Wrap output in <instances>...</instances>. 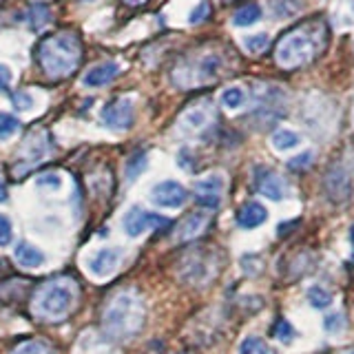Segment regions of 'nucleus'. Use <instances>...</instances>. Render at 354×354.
Returning <instances> with one entry per match:
<instances>
[{
  "mask_svg": "<svg viewBox=\"0 0 354 354\" xmlns=\"http://www.w3.org/2000/svg\"><path fill=\"white\" fill-rule=\"evenodd\" d=\"M328 40V29L324 22H306L292 27L279 38L274 47V62L286 71L301 69L324 51Z\"/></svg>",
  "mask_w": 354,
  "mask_h": 354,
  "instance_id": "nucleus-1",
  "label": "nucleus"
},
{
  "mask_svg": "<svg viewBox=\"0 0 354 354\" xmlns=\"http://www.w3.org/2000/svg\"><path fill=\"white\" fill-rule=\"evenodd\" d=\"M36 60L44 75L51 80L69 77L82 62V44L80 38L71 31H60L44 38L36 49Z\"/></svg>",
  "mask_w": 354,
  "mask_h": 354,
  "instance_id": "nucleus-2",
  "label": "nucleus"
},
{
  "mask_svg": "<svg viewBox=\"0 0 354 354\" xmlns=\"http://www.w3.org/2000/svg\"><path fill=\"white\" fill-rule=\"evenodd\" d=\"M144 319H147V313H144L142 299L133 292H118L104 310L102 326L111 339L124 341L138 335L144 326Z\"/></svg>",
  "mask_w": 354,
  "mask_h": 354,
  "instance_id": "nucleus-3",
  "label": "nucleus"
},
{
  "mask_svg": "<svg viewBox=\"0 0 354 354\" xmlns=\"http://www.w3.org/2000/svg\"><path fill=\"white\" fill-rule=\"evenodd\" d=\"M75 299V286L69 279H55L40 288L36 297V313L44 319H60L71 310Z\"/></svg>",
  "mask_w": 354,
  "mask_h": 354,
  "instance_id": "nucleus-4",
  "label": "nucleus"
},
{
  "mask_svg": "<svg viewBox=\"0 0 354 354\" xmlns=\"http://www.w3.org/2000/svg\"><path fill=\"white\" fill-rule=\"evenodd\" d=\"M219 69H221V58L217 53L202 55V58L184 64L182 69H177L173 73L175 75V84L184 86V88H191V86L213 82L217 77V73H219Z\"/></svg>",
  "mask_w": 354,
  "mask_h": 354,
  "instance_id": "nucleus-5",
  "label": "nucleus"
},
{
  "mask_svg": "<svg viewBox=\"0 0 354 354\" xmlns=\"http://www.w3.org/2000/svg\"><path fill=\"white\" fill-rule=\"evenodd\" d=\"M49 153V140H47V133L42 131H36L31 133V136H27L25 144H22L20 149V155H22V162L16 164L14 169V175L20 177V175H27L29 169H33L38 162H42L44 158H47Z\"/></svg>",
  "mask_w": 354,
  "mask_h": 354,
  "instance_id": "nucleus-6",
  "label": "nucleus"
},
{
  "mask_svg": "<svg viewBox=\"0 0 354 354\" xmlns=\"http://www.w3.org/2000/svg\"><path fill=\"white\" fill-rule=\"evenodd\" d=\"M171 221L162 217V215H155V213H149V210H144L140 206H133L129 208V213L122 219V226H124V232L129 237H140L144 230H160V228H166Z\"/></svg>",
  "mask_w": 354,
  "mask_h": 354,
  "instance_id": "nucleus-7",
  "label": "nucleus"
},
{
  "mask_svg": "<svg viewBox=\"0 0 354 354\" xmlns=\"http://www.w3.org/2000/svg\"><path fill=\"white\" fill-rule=\"evenodd\" d=\"M324 193L330 202L335 204H346L352 197V180L350 173L343 169L341 164H335L328 173L324 175Z\"/></svg>",
  "mask_w": 354,
  "mask_h": 354,
  "instance_id": "nucleus-8",
  "label": "nucleus"
},
{
  "mask_svg": "<svg viewBox=\"0 0 354 354\" xmlns=\"http://www.w3.org/2000/svg\"><path fill=\"white\" fill-rule=\"evenodd\" d=\"M252 182H254V191L263 197L272 199V202H281L288 193L283 177L272 169H266V166H254Z\"/></svg>",
  "mask_w": 354,
  "mask_h": 354,
  "instance_id": "nucleus-9",
  "label": "nucleus"
},
{
  "mask_svg": "<svg viewBox=\"0 0 354 354\" xmlns=\"http://www.w3.org/2000/svg\"><path fill=\"white\" fill-rule=\"evenodd\" d=\"M133 102L129 97H115L102 109V124L113 131H127L133 124Z\"/></svg>",
  "mask_w": 354,
  "mask_h": 354,
  "instance_id": "nucleus-10",
  "label": "nucleus"
},
{
  "mask_svg": "<svg viewBox=\"0 0 354 354\" xmlns=\"http://www.w3.org/2000/svg\"><path fill=\"white\" fill-rule=\"evenodd\" d=\"M151 199L155 206H162V208H182L188 199V191L180 182L166 180L153 188Z\"/></svg>",
  "mask_w": 354,
  "mask_h": 354,
  "instance_id": "nucleus-11",
  "label": "nucleus"
},
{
  "mask_svg": "<svg viewBox=\"0 0 354 354\" xmlns=\"http://www.w3.org/2000/svg\"><path fill=\"white\" fill-rule=\"evenodd\" d=\"M221 191H224V177L208 175L195 184V199L199 206L213 210L221 204Z\"/></svg>",
  "mask_w": 354,
  "mask_h": 354,
  "instance_id": "nucleus-12",
  "label": "nucleus"
},
{
  "mask_svg": "<svg viewBox=\"0 0 354 354\" xmlns=\"http://www.w3.org/2000/svg\"><path fill=\"white\" fill-rule=\"evenodd\" d=\"M120 257H122L120 248H102L93 254L91 261H88V270H91L95 277H106L118 268Z\"/></svg>",
  "mask_w": 354,
  "mask_h": 354,
  "instance_id": "nucleus-13",
  "label": "nucleus"
},
{
  "mask_svg": "<svg viewBox=\"0 0 354 354\" xmlns=\"http://www.w3.org/2000/svg\"><path fill=\"white\" fill-rule=\"evenodd\" d=\"M206 226H208V215L197 210V213L186 215L180 221V226H177V230H175V239L177 241H191V239L202 235Z\"/></svg>",
  "mask_w": 354,
  "mask_h": 354,
  "instance_id": "nucleus-14",
  "label": "nucleus"
},
{
  "mask_svg": "<svg viewBox=\"0 0 354 354\" xmlns=\"http://www.w3.org/2000/svg\"><path fill=\"white\" fill-rule=\"evenodd\" d=\"M118 73H120L118 62H113V60H109V62H100V64L91 66V69H88V71L84 73L82 82H84L86 86L97 88V86L109 84L111 80H115V75H118Z\"/></svg>",
  "mask_w": 354,
  "mask_h": 354,
  "instance_id": "nucleus-15",
  "label": "nucleus"
},
{
  "mask_svg": "<svg viewBox=\"0 0 354 354\" xmlns=\"http://www.w3.org/2000/svg\"><path fill=\"white\" fill-rule=\"evenodd\" d=\"M266 219H268V210H266V206L259 204V202L243 204L239 208V213H237V224H239V228H246V230L261 226Z\"/></svg>",
  "mask_w": 354,
  "mask_h": 354,
  "instance_id": "nucleus-16",
  "label": "nucleus"
},
{
  "mask_svg": "<svg viewBox=\"0 0 354 354\" xmlns=\"http://www.w3.org/2000/svg\"><path fill=\"white\" fill-rule=\"evenodd\" d=\"M14 254H16V261L22 266V268H40V266L44 263V252L38 250L29 241H20Z\"/></svg>",
  "mask_w": 354,
  "mask_h": 354,
  "instance_id": "nucleus-17",
  "label": "nucleus"
},
{
  "mask_svg": "<svg viewBox=\"0 0 354 354\" xmlns=\"http://www.w3.org/2000/svg\"><path fill=\"white\" fill-rule=\"evenodd\" d=\"M210 104L206 102V104H202V106H193V109H188L186 113H184V118H182V122H184V127L188 129V131H197V129H204L206 124H208V120H210Z\"/></svg>",
  "mask_w": 354,
  "mask_h": 354,
  "instance_id": "nucleus-18",
  "label": "nucleus"
},
{
  "mask_svg": "<svg viewBox=\"0 0 354 354\" xmlns=\"http://www.w3.org/2000/svg\"><path fill=\"white\" fill-rule=\"evenodd\" d=\"M259 18H261V7L250 3V5L239 7L235 14H232V25H235V27H250Z\"/></svg>",
  "mask_w": 354,
  "mask_h": 354,
  "instance_id": "nucleus-19",
  "label": "nucleus"
},
{
  "mask_svg": "<svg viewBox=\"0 0 354 354\" xmlns=\"http://www.w3.org/2000/svg\"><path fill=\"white\" fill-rule=\"evenodd\" d=\"M27 20L31 22V29L33 31H40L44 29L51 22V11L44 3H33L27 11Z\"/></svg>",
  "mask_w": 354,
  "mask_h": 354,
  "instance_id": "nucleus-20",
  "label": "nucleus"
},
{
  "mask_svg": "<svg viewBox=\"0 0 354 354\" xmlns=\"http://www.w3.org/2000/svg\"><path fill=\"white\" fill-rule=\"evenodd\" d=\"M147 164H149V155L144 153V151H136L129 158L127 162V180L133 182V180H138V177L147 171Z\"/></svg>",
  "mask_w": 354,
  "mask_h": 354,
  "instance_id": "nucleus-21",
  "label": "nucleus"
},
{
  "mask_svg": "<svg viewBox=\"0 0 354 354\" xmlns=\"http://www.w3.org/2000/svg\"><path fill=\"white\" fill-rule=\"evenodd\" d=\"M270 142H272V147H274V149H279V151H290V149L297 147L299 142H301V138H299L295 131L279 129V131H274V133H272Z\"/></svg>",
  "mask_w": 354,
  "mask_h": 354,
  "instance_id": "nucleus-22",
  "label": "nucleus"
},
{
  "mask_svg": "<svg viewBox=\"0 0 354 354\" xmlns=\"http://www.w3.org/2000/svg\"><path fill=\"white\" fill-rule=\"evenodd\" d=\"M9 354H51V348L47 341H40V339H29L25 343H20Z\"/></svg>",
  "mask_w": 354,
  "mask_h": 354,
  "instance_id": "nucleus-23",
  "label": "nucleus"
},
{
  "mask_svg": "<svg viewBox=\"0 0 354 354\" xmlns=\"http://www.w3.org/2000/svg\"><path fill=\"white\" fill-rule=\"evenodd\" d=\"M239 354H270V348L259 337H246L239 343Z\"/></svg>",
  "mask_w": 354,
  "mask_h": 354,
  "instance_id": "nucleus-24",
  "label": "nucleus"
},
{
  "mask_svg": "<svg viewBox=\"0 0 354 354\" xmlns=\"http://www.w3.org/2000/svg\"><path fill=\"white\" fill-rule=\"evenodd\" d=\"M221 102H224L226 109H239L243 102H246V93H243L241 86H230L221 93Z\"/></svg>",
  "mask_w": 354,
  "mask_h": 354,
  "instance_id": "nucleus-25",
  "label": "nucleus"
},
{
  "mask_svg": "<svg viewBox=\"0 0 354 354\" xmlns=\"http://www.w3.org/2000/svg\"><path fill=\"white\" fill-rule=\"evenodd\" d=\"M20 131V120L11 113H0V140H9Z\"/></svg>",
  "mask_w": 354,
  "mask_h": 354,
  "instance_id": "nucleus-26",
  "label": "nucleus"
},
{
  "mask_svg": "<svg viewBox=\"0 0 354 354\" xmlns=\"http://www.w3.org/2000/svg\"><path fill=\"white\" fill-rule=\"evenodd\" d=\"M308 301L315 308H328L332 304V295H330V290H326L324 286H313L308 290Z\"/></svg>",
  "mask_w": 354,
  "mask_h": 354,
  "instance_id": "nucleus-27",
  "label": "nucleus"
},
{
  "mask_svg": "<svg viewBox=\"0 0 354 354\" xmlns=\"http://www.w3.org/2000/svg\"><path fill=\"white\" fill-rule=\"evenodd\" d=\"M268 44H270L268 33H254V36L243 38V47H246L250 53H263L268 49Z\"/></svg>",
  "mask_w": 354,
  "mask_h": 354,
  "instance_id": "nucleus-28",
  "label": "nucleus"
},
{
  "mask_svg": "<svg viewBox=\"0 0 354 354\" xmlns=\"http://www.w3.org/2000/svg\"><path fill=\"white\" fill-rule=\"evenodd\" d=\"M313 162H315V153L313 151H304V153H299L297 158L288 160V169L297 171V173H304V171L310 169V166H313Z\"/></svg>",
  "mask_w": 354,
  "mask_h": 354,
  "instance_id": "nucleus-29",
  "label": "nucleus"
},
{
  "mask_svg": "<svg viewBox=\"0 0 354 354\" xmlns=\"http://www.w3.org/2000/svg\"><path fill=\"white\" fill-rule=\"evenodd\" d=\"M272 337H277L279 341H290L295 337V330L286 319H277L272 326Z\"/></svg>",
  "mask_w": 354,
  "mask_h": 354,
  "instance_id": "nucleus-30",
  "label": "nucleus"
},
{
  "mask_svg": "<svg viewBox=\"0 0 354 354\" xmlns=\"http://www.w3.org/2000/svg\"><path fill=\"white\" fill-rule=\"evenodd\" d=\"M210 18V5L206 3H199L193 11H191V16H188V20H191V25H202V22H206Z\"/></svg>",
  "mask_w": 354,
  "mask_h": 354,
  "instance_id": "nucleus-31",
  "label": "nucleus"
},
{
  "mask_svg": "<svg viewBox=\"0 0 354 354\" xmlns=\"http://www.w3.org/2000/svg\"><path fill=\"white\" fill-rule=\"evenodd\" d=\"M14 239V226H11L9 217L0 215V246H9Z\"/></svg>",
  "mask_w": 354,
  "mask_h": 354,
  "instance_id": "nucleus-32",
  "label": "nucleus"
},
{
  "mask_svg": "<svg viewBox=\"0 0 354 354\" xmlns=\"http://www.w3.org/2000/svg\"><path fill=\"white\" fill-rule=\"evenodd\" d=\"M11 104H14L18 111H29V109H33V97L27 91H16L11 95Z\"/></svg>",
  "mask_w": 354,
  "mask_h": 354,
  "instance_id": "nucleus-33",
  "label": "nucleus"
},
{
  "mask_svg": "<svg viewBox=\"0 0 354 354\" xmlns=\"http://www.w3.org/2000/svg\"><path fill=\"white\" fill-rule=\"evenodd\" d=\"M62 180H60V175H55V173H44L38 177V186L42 188H60Z\"/></svg>",
  "mask_w": 354,
  "mask_h": 354,
  "instance_id": "nucleus-34",
  "label": "nucleus"
},
{
  "mask_svg": "<svg viewBox=\"0 0 354 354\" xmlns=\"http://www.w3.org/2000/svg\"><path fill=\"white\" fill-rule=\"evenodd\" d=\"M343 324H346V319H343L341 313H332L330 317H326V328H328V332H341L343 330Z\"/></svg>",
  "mask_w": 354,
  "mask_h": 354,
  "instance_id": "nucleus-35",
  "label": "nucleus"
},
{
  "mask_svg": "<svg viewBox=\"0 0 354 354\" xmlns=\"http://www.w3.org/2000/svg\"><path fill=\"white\" fill-rule=\"evenodd\" d=\"M9 86H11V71L9 66L0 64V91H9Z\"/></svg>",
  "mask_w": 354,
  "mask_h": 354,
  "instance_id": "nucleus-36",
  "label": "nucleus"
},
{
  "mask_svg": "<svg viewBox=\"0 0 354 354\" xmlns=\"http://www.w3.org/2000/svg\"><path fill=\"white\" fill-rule=\"evenodd\" d=\"M0 202H7V188H5L3 177H0Z\"/></svg>",
  "mask_w": 354,
  "mask_h": 354,
  "instance_id": "nucleus-37",
  "label": "nucleus"
},
{
  "mask_svg": "<svg viewBox=\"0 0 354 354\" xmlns=\"http://www.w3.org/2000/svg\"><path fill=\"white\" fill-rule=\"evenodd\" d=\"M124 3H127L129 7H142V5H147L149 0H124Z\"/></svg>",
  "mask_w": 354,
  "mask_h": 354,
  "instance_id": "nucleus-38",
  "label": "nucleus"
},
{
  "mask_svg": "<svg viewBox=\"0 0 354 354\" xmlns=\"http://www.w3.org/2000/svg\"><path fill=\"white\" fill-rule=\"evenodd\" d=\"M350 243H352V248H354V224L350 226Z\"/></svg>",
  "mask_w": 354,
  "mask_h": 354,
  "instance_id": "nucleus-39",
  "label": "nucleus"
},
{
  "mask_svg": "<svg viewBox=\"0 0 354 354\" xmlns=\"http://www.w3.org/2000/svg\"><path fill=\"white\" fill-rule=\"evenodd\" d=\"M82 3H88V0H82Z\"/></svg>",
  "mask_w": 354,
  "mask_h": 354,
  "instance_id": "nucleus-40",
  "label": "nucleus"
},
{
  "mask_svg": "<svg viewBox=\"0 0 354 354\" xmlns=\"http://www.w3.org/2000/svg\"><path fill=\"white\" fill-rule=\"evenodd\" d=\"M226 3H232V0H226Z\"/></svg>",
  "mask_w": 354,
  "mask_h": 354,
  "instance_id": "nucleus-41",
  "label": "nucleus"
},
{
  "mask_svg": "<svg viewBox=\"0 0 354 354\" xmlns=\"http://www.w3.org/2000/svg\"><path fill=\"white\" fill-rule=\"evenodd\" d=\"M350 354H354V352H350Z\"/></svg>",
  "mask_w": 354,
  "mask_h": 354,
  "instance_id": "nucleus-42",
  "label": "nucleus"
}]
</instances>
